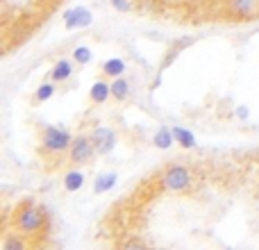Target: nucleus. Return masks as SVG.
I'll return each instance as SVG.
<instances>
[{
    "mask_svg": "<svg viewBox=\"0 0 259 250\" xmlns=\"http://www.w3.org/2000/svg\"><path fill=\"white\" fill-rule=\"evenodd\" d=\"M173 134H175V141L182 150H196L198 148V141H196V134L191 130L182 128V125H173Z\"/></svg>",
    "mask_w": 259,
    "mask_h": 250,
    "instance_id": "14",
    "label": "nucleus"
},
{
    "mask_svg": "<svg viewBox=\"0 0 259 250\" xmlns=\"http://www.w3.org/2000/svg\"><path fill=\"white\" fill-rule=\"evenodd\" d=\"M12 230H16L18 234H23L25 239H30L32 243H36V239L50 232V214L41 202L25 198L14 207L12 214Z\"/></svg>",
    "mask_w": 259,
    "mask_h": 250,
    "instance_id": "1",
    "label": "nucleus"
},
{
    "mask_svg": "<svg viewBox=\"0 0 259 250\" xmlns=\"http://www.w3.org/2000/svg\"><path fill=\"white\" fill-rule=\"evenodd\" d=\"M118 184V173L116 171H105V173L96 175L94 180V193L96 196H103V193H109L114 187Z\"/></svg>",
    "mask_w": 259,
    "mask_h": 250,
    "instance_id": "12",
    "label": "nucleus"
},
{
    "mask_svg": "<svg viewBox=\"0 0 259 250\" xmlns=\"http://www.w3.org/2000/svg\"><path fill=\"white\" fill-rule=\"evenodd\" d=\"M73 62H75L77 66H89V64L94 62V50L84 44L75 46V48H73Z\"/></svg>",
    "mask_w": 259,
    "mask_h": 250,
    "instance_id": "18",
    "label": "nucleus"
},
{
    "mask_svg": "<svg viewBox=\"0 0 259 250\" xmlns=\"http://www.w3.org/2000/svg\"><path fill=\"white\" fill-rule=\"evenodd\" d=\"M84 184H87V175L82 173L77 166H73V164H71V169L62 175V187H64V191H66V193L82 191V187H84Z\"/></svg>",
    "mask_w": 259,
    "mask_h": 250,
    "instance_id": "10",
    "label": "nucleus"
},
{
    "mask_svg": "<svg viewBox=\"0 0 259 250\" xmlns=\"http://www.w3.org/2000/svg\"><path fill=\"white\" fill-rule=\"evenodd\" d=\"M91 139H94L96 143V150H98V157H107L112 155L114 150H116L118 146V134L114 128H109V125H96V128H91Z\"/></svg>",
    "mask_w": 259,
    "mask_h": 250,
    "instance_id": "5",
    "label": "nucleus"
},
{
    "mask_svg": "<svg viewBox=\"0 0 259 250\" xmlns=\"http://www.w3.org/2000/svg\"><path fill=\"white\" fill-rule=\"evenodd\" d=\"M234 116H237L239 121H248V118H250V109H248V105H239V107L234 109Z\"/></svg>",
    "mask_w": 259,
    "mask_h": 250,
    "instance_id": "20",
    "label": "nucleus"
},
{
    "mask_svg": "<svg viewBox=\"0 0 259 250\" xmlns=\"http://www.w3.org/2000/svg\"><path fill=\"white\" fill-rule=\"evenodd\" d=\"M109 5H112L118 14H130L132 12V0H109Z\"/></svg>",
    "mask_w": 259,
    "mask_h": 250,
    "instance_id": "19",
    "label": "nucleus"
},
{
    "mask_svg": "<svg viewBox=\"0 0 259 250\" xmlns=\"http://www.w3.org/2000/svg\"><path fill=\"white\" fill-rule=\"evenodd\" d=\"M75 134H71L62 125H44L39 137V150L41 155L48 157H64L71 148V141Z\"/></svg>",
    "mask_w": 259,
    "mask_h": 250,
    "instance_id": "2",
    "label": "nucleus"
},
{
    "mask_svg": "<svg viewBox=\"0 0 259 250\" xmlns=\"http://www.w3.org/2000/svg\"><path fill=\"white\" fill-rule=\"evenodd\" d=\"M96 157H98V150H96V143L91 139V134H75L71 141V148L66 152L68 164L84 166V164H91Z\"/></svg>",
    "mask_w": 259,
    "mask_h": 250,
    "instance_id": "4",
    "label": "nucleus"
},
{
    "mask_svg": "<svg viewBox=\"0 0 259 250\" xmlns=\"http://www.w3.org/2000/svg\"><path fill=\"white\" fill-rule=\"evenodd\" d=\"M109 98H112V80L103 75V77H98V80L91 85L89 103L94 105V107H100V105H105Z\"/></svg>",
    "mask_w": 259,
    "mask_h": 250,
    "instance_id": "7",
    "label": "nucleus"
},
{
    "mask_svg": "<svg viewBox=\"0 0 259 250\" xmlns=\"http://www.w3.org/2000/svg\"><path fill=\"white\" fill-rule=\"evenodd\" d=\"M94 23V12L84 5H77V7L68 9L64 14V27L66 30H82V27H89Z\"/></svg>",
    "mask_w": 259,
    "mask_h": 250,
    "instance_id": "6",
    "label": "nucleus"
},
{
    "mask_svg": "<svg viewBox=\"0 0 259 250\" xmlns=\"http://www.w3.org/2000/svg\"><path fill=\"white\" fill-rule=\"evenodd\" d=\"M125 71H127V62L123 57H109L100 64V75L109 77V80L125 75Z\"/></svg>",
    "mask_w": 259,
    "mask_h": 250,
    "instance_id": "11",
    "label": "nucleus"
},
{
    "mask_svg": "<svg viewBox=\"0 0 259 250\" xmlns=\"http://www.w3.org/2000/svg\"><path fill=\"white\" fill-rule=\"evenodd\" d=\"M55 94H57V82L55 80H46V82H41L39 87H36V91H34V103H48V100H53L55 98Z\"/></svg>",
    "mask_w": 259,
    "mask_h": 250,
    "instance_id": "17",
    "label": "nucleus"
},
{
    "mask_svg": "<svg viewBox=\"0 0 259 250\" xmlns=\"http://www.w3.org/2000/svg\"><path fill=\"white\" fill-rule=\"evenodd\" d=\"M228 12L237 18H255L259 16V0H228Z\"/></svg>",
    "mask_w": 259,
    "mask_h": 250,
    "instance_id": "8",
    "label": "nucleus"
},
{
    "mask_svg": "<svg viewBox=\"0 0 259 250\" xmlns=\"http://www.w3.org/2000/svg\"><path fill=\"white\" fill-rule=\"evenodd\" d=\"M75 66H77V64L73 62V59L62 57V59H57V62L53 64L48 77H50V80H55L57 85H64V82H68L73 77V73H75Z\"/></svg>",
    "mask_w": 259,
    "mask_h": 250,
    "instance_id": "9",
    "label": "nucleus"
},
{
    "mask_svg": "<svg viewBox=\"0 0 259 250\" xmlns=\"http://www.w3.org/2000/svg\"><path fill=\"white\" fill-rule=\"evenodd\" d=\"M130 96H132V82H130L125 75L114 77L112 80V98L118 100V103H125Z\"/></svg>",
    "mask_w": 259,
    "mask_h": 250,
    "instance_id": "15",
    "label": "nucleus"
},
{
    "mask_svg": "<svg viewBox=\"0 0 259 250\" xmlns=\"http://www.w3.org/2000/svg\"><path fill=\"white\" fill-rule=\"evenodd\" d=\"M159 189L170 193H187L193 187V171L187 164H168L157 178Z\"/></svg>",
    "mask_w": 259,
    "mask_h": 250,
    "instance_id": "3",
    "label": "nucleus"
},
{
    "mask_svg": "<svg viewBox=\"0 0 259 250\" xmlns=\"http://www.w3.org/2000/svg\"><path fill=\"white\" fill-rule=\"evenodd\" d=\"M152 146L157 148V150H168V148H173L175 143V134H173V128H168V125H161V128L155 130V134H152Z\"/></svg>",
    "mask_w": 259,
    "mask_h": 250,
    "instance_id": "13",
    "label": "nucleus"
},
{
    "mask_svg": "<svg viewBox=\"0 0 259 250\" xmlns=\"http://www.w3.org/2000/svg\"><path fill=\"white\" fill-rule=\"evenodd\" d=\"M0 246H3V250H25V248L32 246V241L30 239H25L23 234H18L16 230H12V232L5 234V239H3Z\"/></svg>",
    "mask_w": 259,
    "mask_h": 250,
    "instance_id": "16",
    "label": "nucleus"
}]
</instances>
